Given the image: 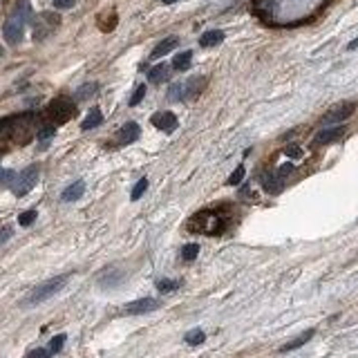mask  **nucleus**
<instances>
[{
	"mask_svg": "<svg viewBox=\"0 0 358 358\" xmlns=\"http://www.w3.org/2000/svg\"><path fill=\"white\" fill-rule=\"evenodd\" d=\"M143 96H146V85H139L137 90H134V94L130 96V106H139V103L143 101Z\"/></svg>",
	"mask_w": 358,
	"mask_h": 358,
	"instance_id": "31",
	"label": "nucleus"
},
{
	"mask_svg": "<svg viewBox=\"0 0 358 358\" xmlns=\"http://www.w3.org/2000/svg\"><path fill=\"white\" fill-rule=\"evenodd\" d=\"M38 166H27V168L23 170V173L18 175L16 179H14V184H12V190H14V195H18V197H23V195H27L29 190L36 186V181H38Z\"/></svg>",
	"mask_w": 358,
	"mask_h": 358,
	"instance_id": "3",
	"label": "nucleus"
},
{
	"mask_svg": "<svg viewBox=\"0 0 358 358\" xmlns=\"http://www.w3.org/2000/svg\"><path fill=\"white\" fill-rule=\"evenodd\" d=\"M188 345H193V347H197V345H201V342L206 340V334L201 329H193V331H188L186 334V338H184Z\"/></svg>",
	"mask_w": 358,
	"mask_h": 358,
	"instance_id": "23",
	"label": "nucleus"
},
{
	"mask_svg": "<svg viewBox=\"0 0 358 358\" xmlns=\"http://www.w3.org/2000/svg\"><path fill=\"white\" fill-rule=\"evenodd\" d=\"M52 134H54V126H47L38 132V139H47V137H52Z\"/></svg>",
	"mask_w": 358,
	"mask_h": 358,
	"instance_id": "38",
	"label": "nucleus"
},
{
	"mask_svg": "<svg viewBox=\"0 0 358 358\" xmlns=\"http://www.w3.org/2000/svg\"><path fill=\"white\" fill-rule=\"evenodd\" d=\"M49 117L54 119L56 123H63L70 117H74V103L67 101V98H56L49 106Z\"/></svg>",
	"mask_w": 358,
	"mask_h": 358,
	"instance_id": "7",
	"label": "nucleus"
},
{
	"mask_svg": "<svg viewBox=\"0 0 358 358\" xmlns=\"http://www.w3.org/2000/svg\"><path fill=\"white\" fill-rule=\"evenodd\" d=\"M345 132H347V128L342 126V123H338V126H327V128H323V130L316 132L311 146H314V148L329 146V143H334V141H338V139L345 137Z\"/></svg>",
	"mask_w": 358,
	"mask_h": 358,
	"instance_id": "5",
	"label": "nucleus"
},
{
	"mask_svg": "<svg viewBox=\"0 0 358 358\" xmlns=\"http://www.w3.org/2000/svg\"><path fill=\"white\" fill-rule=\"evenodd\" d=\"M121 280H123V273L119 271V269H108V271H103L101 276H98V284H101V287H117Z\"/></svg>",
	"mask_w": 358,
	"mask_h": 358,
	"instance_id": "16",
	"label": "nucleus"
},
{
	"mask_svg": "<svg viewBox=\"0 0 358 358\" xmlns=\"http://www.w3.org/2000/svg\"><path fill=\"white\" fill-rule=\"evenodd\" d=\"M262 188H264V193H269V195H278L280 190L284 188V184H282V177H280L278 173H264L262 175Z\"/></svg>",
	"mask_w": 358,
	"mask_h": 358,
	"instance_id": "11",
	"label": "nucleus"
},
{
	"mask_svg": "<svg viewBox=\"0 0 358 358\" xmlns=\"http://www.w3.org/2000/svg\"><path fill=\"white\" fill-rule=\"evenodd\" d=\"M159 309V300L155 298H141V300H134V302H128L123 307V314L128 316H143V314H150V311Z\"/></svg>",
	"mask_w": 358,
	"mask_h": 358,
	"instance_id": "9",
	"label": "nucleus"
},
{
	"mask_svg": "<svg viewBox=\"0 0 358 358\" xmlns=\"http://www.w3.org/2000/svg\"><path fill=\"white\" fill-rule=\"evenodd\" d=\"M168 79V65H164V63H159V65H155L152 70L148 72V81L150 83H162Z\"/></svg>",
	"mask_w": 358,
	"mask_h": 358,
	"instance_id": "20",
	"label": "nucleus"
},
{
	"mask_svg": "<svg viewBox=\"0 0 358 358\" xmlns=\"http://www.w3.org/2000/svg\"><path fill=\"white\" fill-rule=\"evenodd\" d=\"M49 356H52V351L49 349H40V347H38V349H32L27 354V358H49Z\"/></svg>",
	"mask_w": 358,
	"mask_h": 358,
	"instance_id": "36",
	"label": "nucleus"
},
{
	"mask_svg": "<svg viewBox=\"0 0 358 358\" xmlns=\"http://www.w3.org/2000/svg\"><path fill=\"white\" fill-rule=\"evenodd\" d=\"M139 134H141V128H139V123L128 121L126 126H121V130H119V137H117V139H119V143H121V146H128V143L137 141Z\"/></svg>",
	"mask_w": 358,
	"mask_h": 358,
	"instance_id": "10",
	"label": "nucleus"
},
{
	"mask_svg": "<svg viewBox=\"0 0 358 358\" xmlns=\"http://www.w3.org/2000/svg\"><path fill=\"white\" fill-rule=\"evenodd\" d=\"M244 175H246V168H244V166H237V168L233 170L231 175H228L226 184H228V186H237L242 179H244Z\"/></svg>",
	"mask_w": 358,
	"mask_h": 358,
	"instance_id": "24",
	"label": "nucleus"
},
{
	"mask_svg": "<svg viewBox=\"0 0 358 358\" xmlns=\"http://www.w3.org/2000/svg\"><path fill=\"white\" fill-rule=\"evenodd\" d=\"M284 155H287V157H291V159H300L304 152H302V148L293 143V146H287V148H284Z\"/></svg>",
	"mask_w": 358,
	"mask_h": 358,
	"instance_id": "32",
	"label": "nucleus"
},
{
	"mask_svg": "<svg viewBox=\"0 0 358 358\" xmlns=\"http://www.w3.org/2000/svg\"><path fill=\"white\" fill-rule=\"evenodd\" d=\"M314 334H316V329H307V331H302V334H300L298 338H293L291 342H287V345H282V347H280V351H282V354H289V351H293V349H300V347H302L304 342H309L311 338H314Z\"/></svg>",
	"mask_w": 358,
	"mask_h": 358,
	"instance_id": "13",
	"label": "nucleus"
},
{
	"mask_svg": "<svg viewBox=\"0 0 358 358\" xmlns=\"http://www.w3.org/2000/svg\"><path fill=\"white\" fill-rule=\"evenodd\" d=\"M101 123H103V112L98 110V108H92V110L87 112V117L83 119V123H81V130H92V128L101 126Z\"/></svg>",
	"mask_w": 358,
	"mask_h": 358,
	"instance_id": "18",
	"label": "nucleus"
},
{
	"mask_svg": "<svg viewBox=\"0 0 358 358\" xmlns=\"http://www.w3.org/2000/svg\"><path fill=\"white\" fill-rule=\"evenodd\" d=\"M188 231L199 233V235H222V233L226 231V215L215 209L199 211L190 217Z\"/></svg>",
	"mask_w": 358,
	"mask_h": 358,
	"instance_id": "1",
	"label": "nucleus"
},
{
	"mask_svg": "<svg viewBox=\"0 0 358 358\" xmlns=\"http://www.w3.org/2000/svg\"><path fill=\"white\" fill-rule=\"evenodd\" d=\"M168 98L170 101H181V98H184V85H181V83H175L168 90Z\"/></svg>",
	"mask_w": 358,
	"mask_h": 358,
	"instance_id": "30",
	"label": "nucleus"
},
{
	"mask_svg": "<svg viewBox=\"0 0 358 358\" xmlns=\"http://www.w3.org/2000/svg\"><path fill=\"white\" fill-rule=\"evenodd\" d=\"M164 5H173V3H177V0H162Z\"/></svg>",
	"mask_w": 358,
	"mask_h": 358,
	"instance_id": "40",
	"label": "nucleus"
},
{
	"mask_svg": "<svg viewBox=\"0 0 358 358\" xmlns=\"http://www.w3.org/2000/svg\"><path fill=\"white\" fill-rule=\"evenodd\" d=\"M222 40H224V32H222V29H209L206 34H201L199 45L201 47H215V45H220Z\"/></svg>",
	"mask_w": 358,
	"mask_h": 358,
	"instance_id": "17",
	"label": "nucleus"
},
{
	"mask_svg": "<svg viewBox=\"0 0 358 358\" xmlns=\"http://www.w3.org/2000/svg\"><path fill=\"white\" fill-rule=\"evenodd\" d=\"M12 235H14V228L12 226H3V228H0V246H3Z\"/></svg>",
	"mask_w": 358,
	"mask_h": 358,
	"instance_id": "35",
	"label": "nucleus"
},
{
	"mask_svg": "<svg viewBox=\"0 0 358 358\" xmlns=\"http://www.w3.org/2000/svg\"><path fill=\"white\" fill-rule=\"evenodd\" d=\"M179 280H157V289L162 293H170V291H175V289L179 287Z\"/></svg>",
	"mask_w": 358,
	"mask_h": 358,
	"instance_id": "25",
	"label": "nucleus"
},
{
	"mask_svg": "<svg viewBox=\"0 0 358 358\" xmlns=\"http://www.w3.org/2000/svg\"><path fill=\"white\" fill-rule=\"evenodd\" d=\"M96 90H98V83H85V85H81L79 90H76V98H79V101H85V98L94 96Z\"/></svg>",
	"mask_w": 358,
	"mask_h": 358,
	"instance_id": "22",
	"label": "nucleus"
},
{
	"mask_svg": "<svg viewBox=\"0 0 358 358\" xmlns=\"http://www.w3.org/2000/svg\"><path fill=\"white\" fill-rule=\"evenodd\" d=\"M276 173H278V175H280V177H282V179H287L289 175L293 173V164H291V162H287V164H280V168L276 170Z\"/></svg>",
	"mask_w": 358,
	"mask_h": 358,
	"instance_id": "34",
	"label": "nucleus"
},
{
	"mask_svg": "<svg viewBox=\"0 0 358 358\" xmlns=\"http://www.w3.org/2000/svg\"><path fill=\"white\" fill-rule=\"evenodd\" d=\"M36 217H38V213H36L34 209L32 211H25V213H20V215H18V224L20 226H32L34 222H36Z\"/></svg>",
	"mask_w": 358,
	"mask_h": 358,
	"instance_id": "26",
	"label": "nucleus"
},
{
	"mask_svg": "<svg viewBox=\"0 0 358 358\" xmlns=\"http://www.w3.org/2000/svg\"><path fill=\"white\" fill-rule=\"evenodd\" d=\"M54 5L59 9H70V7H74V0H54Z\"/></svg>",
	"mask_w": 358,
	"mask_h": 358,
	"instance_id": "37",
	"label": "nucleus"
},
{
	"mask_svg": "<svg viewBox=\"0 0 358 358\" xmlns=\"http://www.w3.org/2000/svg\"><path fill=\"white\" fill-rule=\"evenodd\" d=\"M14 179H16V173H14V170L0 168V184H14Z\"/></svg>",
	"mask_w": 358,
	"mask_h": 358,
	"instance_id": "33",
	"label": "nucleus"
},
{
	"mask_svg": "<svg viewBox=\"0 0 358 358\" xmlns=\"http://www.w3.org/2000/svg\"><path fill=\"white\" fill-rule=\"evenodd\" d=\"M14 16L20 18L25 23V20L32 18V7H29L25 0H20V3H16V7H14Z\"/></svg>",
	"mask_w": 358,
	"mask_h": 358,
	"instance_id": "21",
	"label": "nucleus"
},
{
	"mask_svg": "<svg viewBox=\"0 0 358 358\" xmlns=\"http://www.w3.org/2000/svg\"><path fill=\"white\" fill-rule=\"evenodd\" d=\"M356 47H358V38L351 40V43H349V47H347V49H356Z\"/></svg>",
	"mask_w": 358,
	"mask_h": 358,
	"instance_id": "39",
	"label": "nucleus"
},
{
	"mask_svg": "<svg viewBox=\"0 0 358 358\" xmlns=\"http://www.w3.org/2000/svg\"><path fill=\"white\" fill-rule=\"evenodd\" d=\"M83 193H85V181H74V184H70L63 190L61 199L63 201H76L79 197H83Z\"/></svg>",
	"mask_w": 358,
	"mask_h": 358,
	"instance_id": "15",
	"label": "nucleus"
},
{
	"mask_svg": "<svg viewBox=\"0 0 358 358\" xmlns=\"http://www.w3.org/2000/svg\"><path fill=\"white\" fill-rule=\"evenodd\" d=\"M193 63V52H179L177 56L173 59V67L177 72H186Z\"/></svg>",
	"mask_w": 358,
	"mask_h": 358,
	"instance_id": "19",
	"label": "nucleus"
},
{
	"mask_svg": "<svg viewBox=\"0 0 358 358\" xmlns=\"http://www.w3.org/2000/svg\"><path fill=\"white\" fill-rule=\"evenodd\" d=\"M67 280H70V273H63V276H56L47 280V282L38 284V287H34L32 291H29V295L25 298V304H29V307H34V304H40L45 302V300H49L52 295H56L61 291V289L67 284Z\"/></svg>",
	"mask_w": 358,
	"mask_h": 358,
	"instance_id": "2",
	"label": "nucleus"
},
{
	"mask_svg": "<svg viewBox=\"0 0 358 358\" xmlns=\"http://www.w3.org/2000/svg\"><path fill=\"white\" fill-rule=\"evenodd\" d=\"M146 190H148V179L143 177V179H139V181H137V186H134V188H132L130 199H132V201H137L139 197H141L143 193H146Z\"/></svg>",
	"mask_w": 358,
	"mask_h": 358,
	"instance_id": "28",
	"label": "nucleus"
},
{
	"mask_svg": "<svg viewBox=\"0 0 358 358\" xmlns=\"http://www.w3.org/2000/svg\"><path fill=\"white\" fill-rule=\"evenodd\" d=\"M197 253H199V244H186L184 248H181V258H184L186 262H190V260H195L197 258Z\"/></svg>",
	"mask_w": 358,
	"mask_h": 358,
	"instance_id": "27",
	"label": "nucleus"
},
{
	"mask_svg": "<svg viewBox=\"0 0 358 358\" xmlns=\"http://www.w3.org/2000/svg\"><path fill=\"white\" fill-rule=\"evenodd\" d=\"M179 45V38L177 36H168V38H164L162 43L157 45V47L152 49V59H162V56H166V54H170L175 47Z\"/></svg>",
	"mask_w": 358,
	"mask_h": 358,
	"instance_id": "14",
	"label": "nucleus"
},
{
	"mask_svg": "<svg viewBox=\"0 0 358 358\" xmlns=\"http://www.w3.org/2000/svg\"><path fill=\"white\" fill-rule=\"evenodd\" d=\"M23 34H25L23 20L16 18V16L7 18V23H5V27H3V36H5V40H7L9 45H18L20 40H23Z\"/></svg>",
	"mask_w": 358,
	"mask_h": 358,
	"instance_id": "8",
	"label": "nucleus"
},
{
	"mask_svg": "<svg viewBox=\"0 0 358 358\" xmlns=\"http://www.w3.org/2000/svg\"><path fill=\"white\" fill-rule=\"evenodd\" d=\"M204 87H206L204 76H193L190 81L184 83V94H186V98H197L201 92H204Z\"/></svg>",
	"mask_w": 358,
	"mask_h": 358,
	"instance_id": "12",
	"label": "nucleus"
},
{
	"mask_svg": "<svg viewBox=\"0 0 358 358\" xmlns=\"http://www.w3.org/2000/svg\"><path fill=\"white\" fill-rule=\"evenodd\" d=\"M354 110H356V103L342 101V103H338V106L331 108V110H327L323 114V119H320V123H323V126H338V123L347 121V119L354 114Z\"/></svg>",
	"mask_w": 358,
	"mask_h": 358,
	"instance_id": "4",
	"label": "nucleus"
},
{
	"mask_svg": "<svg viewBox=\"0 0 358 358\" xmlns=\"http://www.w3.org/2000/svg\"><path fill=\"white\" fill-rule=\"evenodd\" d=\"M65 334H59V336H54V338L49 340V351L52 354H59L61 349H63V345H65Z\"/></svg>",
	"mask_w": 358,
	"mask_h": 358,
	"instance_id": "29",
	"label": "nucleus"
},
{
	"mask_svg": "<svg viewBox=\"0 0 358 358\" xmlns=\"http://www.w3.org/2000/svg\"><path fill=\"white\" fill-rule=\"evenodd\" d=\"M150 123H152L157 130H162V132H173V130H177L179 119H177V114H175V112L164 110V112H155L152 117H150Z\"/></svg>",
	"mask_w": 358,
	"mask_h": 358,
	"instance_id": "6",
	"label": "nucleus"
}]
</instances>
